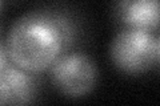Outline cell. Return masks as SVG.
Listing matches in <instances>:
<instances>
[{
    "instance_id": "1",
    "label": "cell",
    "mask_w": 160,
    "mask_h": 106,
    "mask_svg": "<svg viewBox=\"0 0 160 106\" xmlns=\"http://www.w3.org/2000/svg\"><path fill=\"white\" fill-rule=\"evenodd\" d=\"M4 44L9 62L33 74L47 70L66 52L64 36L52 8L35 9L18 17Z\"/></svg>"
},
{
    "instance_id": "4",
    "label": "cell",
    "mask_w": 160,
    "mask_h": 106,
    "mask_svg": "<svg viewBox=\"0 0 160 106\" xmlns=\"http://www.w3.org/2000/svg\"><path fill=\"white\" fill-rule=\"evenodd\" d=\"M112 15L120 28L159 31V0H115Z\"/></svg>"
},
{
    "instance_id": "2",
    "label": "cell",
    "mask_w": 160,
    "mask_h": 106,
    "mask_svg": "<svg viewBox=\"0 0 160 106\" xmlns=\"http://www.w3.org/2000/svg\"><path fill=\"white\" fill-rule=\"evenodd\" d=\"M111 61L120 72L143 74L159 67L160 39L158 32L120 28L109 45Z\"/></svg>"
},
{
    "instance_id": "6",
    "label": "cell",
    "mask_w": 160,
    "mask_h": 106,
    "mask_svg": "<svg viewBox=\"0 0 160 106\" xmlns=\"http://www.w3.org/2000/svg\"><path fill=\"white\" fill-rule=\"evenodd\" d=\"M9 62V60L7 57V52H6V44H4V40L0 35V70H2L6 65Z\"/></svg>"
},
{
    "instance_id": "7",
    "label": "cell",
    "mask_w": 160,
    "mask_h": 106,
    "mask_svg": "<svg viewBox=\"0 0 160 106\" xmlns=\"http://www.w3.org/2000/svg\"><path fill=\"white\" fill-rule=\"evenodd\" d=\"M0 8H2V0H0Z\"/></svg>"
},
{
    "instance_id": "5",
    "label": "cell",
    "mask_w": 160,
    "mask_h": 106,
    "mask_svg": "<svg viewBox=\"0 0 160 106\" xmlns=\"http://www.w3.org/2000/svg\"><path fill=\"white\" fill-rule=\"evenodd\" d=\"M38 95V80L33 73L8 62L0 70V105H28Z\"/></svg>"
},
{
    "instance_id": "3",
    "label": "cell",
    "mask_w": 160,
    "mask_h": 106,
    "mask_svg": "<svg viewBox=\"0 0 160 106\" xmlns=\"http://www.w3.org/2000/svg\"><path fill=\"white\" fill-rule=\"evenodd\" d=\"M52 86L69 98L86 97L98 84V67L82 52H64L59 54L48 69Z\"/></svg>"
}]
</instances>
